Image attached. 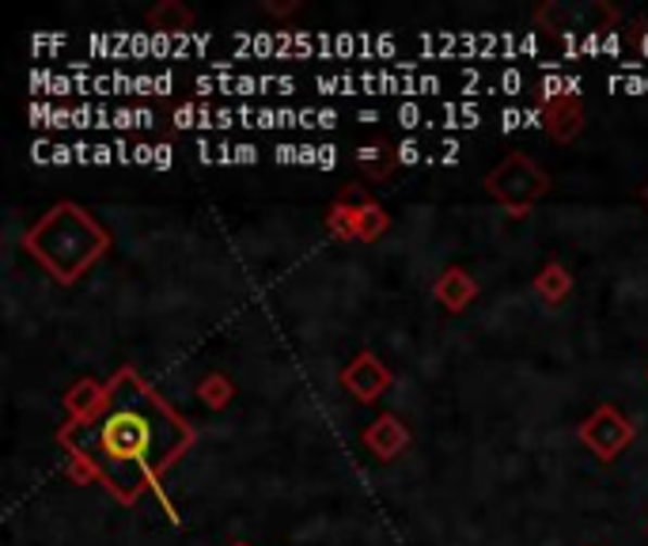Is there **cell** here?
<instances>
[{"label": "cell", "mask_w": 648, "mask_h": 546, "mask_svg": "<svg viewBox=\"0 0 648 546\" xmlns=\"http://www.w3.org/2000/svg\"><path fill=\"white\" fill-rule=\"evenodd\" d=\"M149 441H152L149 426H144V418H137V414H114V418L103 426V448L118 459L144 456Z\"/></svg>", "instance_id": "1"}, {"label": "cell", "mask_w": 648, "mask_h": 546, "mask_svg": "<svg viewBox=\"0 0 648 546\" xmlns=\"http://www.w3.org/2000/svg\"><path fill=\"white\" fill-rule=\"evenodd\" d=\"M403 160H406V164H414V160H418V144L406 141V144H403Z\"/></svg>", "instance_id": "2"}]
</instances>
